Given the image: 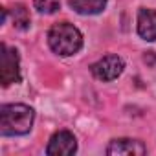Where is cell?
<instances>
[{
  "instance_id": "1",
  "label": "cell",
  "mask_w": 156,
  "mask_h": 156,
  "mask_svg": "<svg viewBox=\"0 0 156 156\" xmlns=\"http://www.w3.org/2000/svg\"><path fill=\"white\" fill-rule=\"evenodd\" d=\"M35 112L22 103H11L0 108V132L4 136H22L33 127Z\"/></svg>"
},
{
  "instance_id": "2",
  "label": "cell",
  "mask_w": 156,
  "mask_h": 156,
  "mask_svg": "<svg viewBox=\"0 0 156 156\" xmlns=\"http://www.w3.org/2000/svg\"><path fill=\"white\" fill-rule=\"evenodd\" d=\"M48 44L57 55H62V57L75 55L83 48V35L73 24L59 22V24H53L50 28Z\"/></svg>"
},
{
  "instance_id": "3",
  "label": "cell",
  "mask_w": 156,
  "mask_h": 156,
  "mask_svg": "<svg viewBox=\"0 0 156 156\" xmlns=\"http://www.w3.org/2000/svg\"><path fill=\"white\" fill-rule=\"evenodd\" d=\"M123 68H125V62L119 55H105L103 59H99L98 62H94L90 66L92 75L103 83L118 79L123 72Z\"/></svg>"
},
{
  "instance_id": "4",
  "label": "cell",
  "mask_w": 156,
  "mask_h": 156,
  "mask_svg": "<svg viewBox=\"0 0 156 156\" xmlns=\"http://www.w3.org/2000/svg\"><path fill=\"white\" fill-rule=\"evenodd\" d=\"M0 79L4 87L13 83H20V64H19V51L2 44V68H0Z\"/></svg>"
},
{
  "instance_id": "5",
  "label": "cell",
  "mask_w": 156,
  "mask_h": 156,
  "mask_svg": "<svg viewBox=\"0 0 156 156\" xmlns=\"http://www.w3.org/2000/svg\"><path fill=\"white\" fill-rule=\"evenodd\" d=\"M77 151V140L70 130L55 132L46 147V154L50 156H70Z\"/></svg>"
},
{
  "instance_id": "6",
  "label": "cell",
  "mask_w": 156,
  "mask_h": 156,
  "mask_svg": "<svg viewBox=\"0 0 156 156\" xmlns=\"http://www.w3.org/2000/svg\"><path fill=\"white\" fill-rule=\"evenodd\" d=\"M145 152H147V147L140 140H132V138L112 140L107 147L108 156H143Z\"/></svg>"
},
{
  "instance_id": "7",
  "label": "cell",
  "mask_w": 156,
  "mask_h": 156,
  "mask_svg": "<svg viewBox=\"0 0 156 156\" xmlns=\"http://www.w3.org/2000/svg\"><path fill=\"white\" fill-rule=\"evenodd\" d=\"M138 35L143 41H156V11L141 8L138 11Z\"/></svg>"
},
{
  "instance_id": "8",
  "label": "cell",
  "mask_w": 156,
  "mask_h": 156,
  "mask_svg": "<svg viewBox=\"0 0 156 156\" xmlns=\"http://www.w3.org/2000/svg\"><path fill=\"white\" fill-rule=\"evenodd\" d=\"M68 2L79 15H98L107 6V0H68Z\"/></svg>"
},
{
  "instance_id": "9",
  "label": "cell",
  "mask_w": 156,
  "mask_h": 156,
  "mask_svg": "<svg viewBox=\"0 0 156 156\" xmlns=\"http://www.w3.org/2000/svg\"><path fill=\"white\" fill-rule=\"evenodd\" d=\"M11 20H13V26L17 30H26L30 26V11L26 9V6L22 4H15L11 8Z\"/></svg>"
},
{
  "instance_id": "10",
  "label": "cell",
  "mask_w": 156,
  "mask_h": 156,
  "mask_svg": "<svg viewBox=\"0 0 156 156\" xmlns=\"http://www.w3.org/2000/svg\"><path fill=\"white\" fill-rule=\"evenodd\" d=\"M33 6H35V9L41 11V13L51 15V13H55V11L59 9L61 2H59V0H33Z\"/></svg>"
}]
</instances>
